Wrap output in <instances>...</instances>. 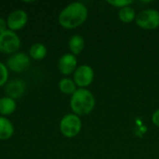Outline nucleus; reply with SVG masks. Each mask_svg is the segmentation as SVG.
<instances>
[{
  "instance_id": "obj_1",
  "label": "nucleus",
  "mask_w": 159,
  "mask_h": 159,
  "mask_svg": "<svg viewBox=\"0 0 159 159\" xmlns=\"http://www.w3.org/2000/svg\"><path fill=\"white\" fill-rule=\"evenodd\" d=\"M88 18V9L80 2L68 5L59 15V23L66 29H74L85 22Z\"/></svg>"
},
{
  "instance_id": "obj_2",
  "label": "nucleus",
  "mask_w": 159,
  "mask_h": 159,
  "mask_svg": "<svg viewBox=\"0 0 159 159\" xmlns=\"http://www.w3.org/2000/svg\"><path fill=\"white\" fill-rule=\"evenodd\" d=\"M70 104L73 112L76 116H86L94 109L95 99L89 90L79 89L72 95Z\"/></svg>"
},
{
  "instance_id": "obj_3",
  "label": "nucleus",
  "mask_w": 159,
  "mask_h": 159,
  "mask_svg": "<svg viewBox=\"0 0 159 159\" xmlns=\"http://www.w3.org/2000/svg\"><path fill=\"white\" fill-rule=\"evenodd\" d=\"M82 123L78 116L75 114H69L62 117L60 123V129L63 136L67 138H74L77 136L81 130Z\"/></svg>"
},
{
  "instance_id": "obj_4",
  "label": "nucleus",
  "mask_w": 159,
  "mask_h": 159,
  "mask_svg": "<svg viewBox=\"0 0 159 159\" xmlns=\"http://www.w3.org/2000/svg\"><path fill=\"white\" fill-rule=\"evenodd\" d=\"M136 24L144 30H155L159 26V12L156 9H145L136 17Z\"/></svg>"
},
{
  "instance_id": "obj_5",
  "label": "nucleus",
  "mask_w": 159,
  "mask_h": 159,
  "mask_svg": "<svg viewBox=\"0 0 159 159\" xmlns=\"http://www.w3.org/2000/svg\"><path fill=\"white\" fill-rule=\"evenodd\" d=\"M20 45L19 36L10 30L0 34V52L4 54H12L16 52Z\"/></svg>"
},
{
  "instance_id": "obj_6",
  "label": "nucleus",
  "mask_w": 159,
  "mask_h": 159,
  "mask_svg": "<svg viewBox=\"0 0 159 159\" xmlns=\"http://www.w3.org/2000/svg\"><path fill=\"white\" fill-rule=\"evenodd\" d=\"M94 78V72L89 65L79 66L74 73V82L76 86L83 89L89 86Z\"/></svg>"
},
{
  "instance_id": "obj_7",
  "label": "nucleus",
  "mask_w": 159,
  "mask_h": 159,
  "mask_svg": "<svg viewBox=\"0 0 159 159\" xmlns=\"http://www.w3.org/2000/svg\"><path fill=\"white\" fill-rule=\"evenodd\" d=\"M30 65L29 57L25 53H15L7 60V66L8 68L16 73L22 72L28 68Z\"/></svg>"
},
{
  "instance_id": "obj_8",
  "label": "nucleus",
  "mask_w": 159,
  "mask_h": 159,
  "mask_svg": "<svg viewBox=\"0 0 159 159\" xmlns=\"http://www.w3.org/2000/svg\"><path fill=\"white\" fill-rule=\"evenodd\" d=\"M28 20V16L27 13L23 10H15L10 13V15L7 18V24L10 31H18L24 27Z\"/></svg>"
},
{
  "instance_id": "obj_9",
  "label": "nucleus",
  "mask_w": 159,
  "mask_h": 159,
  "mask_svg": "<svg viewBox=\"0 0 159 159\" xmlns=\"http://www.w3.org/2000/svg\"><path fill=\"white\" fill-rule=\"evenodd\" d=\"M77 61L74 54H65L60 60L58 63V67L60 72L64 75H68L74 73L76 70Z\"/></svg>"
},
{
  "instance_id": "obj_10",
  "label": "nucleus",
  "mask_w": 159,
  "mask_h": 159,
  "mask_svg": "<svg viewBox=\"0 0 159 159\" xmlns=\"http://www.w3.org/2000/svg\"><path fill=\"white\" fill-rule=\"evenodd\" d=\"M25 90V84L21 80H15L9 82L6 87V93L11 99L20 98Z\"/></svg>"
},
{
  "instance_id": "obj_11",
  "label": "nucleus",
  "mask_w": 159,
  "mask_h": 159,
  "mask_svg": "<svg viewBox=\"0 0 159 159\" xmlns=\"http://www.w3.org/2000/svg\"><path fill=\"white\" fill-rule=\"evenodd\" d=\"M14 132V127L12 123L3 117L0 116V140H7L9 139Z\"/></svg>"
},
{
  "instance_id": "obj_12",
  "label": "nucleus",
  "mask_w": 159,
  "mask_h": 159,
  "mask_svg": "<svg viewBox=\"0 0 159 159\" xmlns=\"http://www.w3.org/2000/svg\"><path fill=\"white\" fill-rule=\"evenodd\" d=\"M85 47V40L79 34H75L69 40V48L74 55H78L81 53Z\"/></svg>"
},
{
  "instance_id": "obj_13",
  "label": "nucleus",
  "mask_w": 159,
  "mask_h": 159,
  "mask_svg": "<svg viewBox=\"0 0 159 159\" xmlns=\"http://www.w3.org/2000/svg\"><path fill=\"white\" fill-rule=\"evenodd\" d=\"M16 109V102L9 97L0 99V114L3 116L11 115Z\"/></svg>"
},
{
  "instance_id": "obj_14",
  "label": "nucleus",
  "mask_w": 159,
  "mask_h": 159,
  "mask_svg": "<svg viewBox=\"0 0 159 159\" xmlns=\"http://www.w3.org/2000/svg\"><path fill=\"white\" fill-rule=\"evenodd\" d=\"M118 17L122 22L129 23L136 18V12L133 7L128 6V7L120 8L118 12Z\"/></svg>"
},
{
  "instance_id": "obj_15",
  "label": "nucleus",
  "mask_w": 159,
  "mask_h": 159,
  "mask_svg": "<svg viewBox=\"0 0 159 159\" xmlns=\"http://www.w3.org/2000/svg\"><path fill=\"white\" fill-rule=\"evenodd\" d=\"M30 56L34 60H42L47 55V48L41 43L34 44L30 48Z\"/></svg>"
},
{
  "instance_id": "obj_16",
  "label": "nucleus",
  "mask_w": 159,
  "mask_h": 159,
  "mask_svg": "<svg viewBox=\"0 0 159 159\" xmlns=\"http://www.w3.org/2000/svg\"><path fill=\"white\" fill-rule=\"evenodd\" d=\"M60 90L64 94H74L76 90V85L75 83L69 78H63L59 83Z\"/></svg>"
},
{
  "instance_id": "obj_17",
  "label": "nucleus",
  "mask_w": 159,
  "mask_h": 159,
  "mask_svg": "<svg viewBox=\"0 0 159 159\" xmlns=\"http://www.w3.org/2000/svg\"><path fill=\"white\" fill-rule=\"evenodd\" d=\"M8 78V71L5 64L0 62V87L5 85Z\"/></svg>"
},
{
  "instance_id": "obj_18",
  "label": "nucleus",
  "mask_w": 159,
  "mask_h": 159,
  "mask_svg": "<svg viewBox=\"0 0 159 159\" xmlns=\"http://www.w3.org/2000/svg\"><path fill=\"white\" fill-rule=\"evenodd\" d=\"M108 3L114 7H128L129 6L132 1H129V0H115V1H112V0H109Z\"/></svg>"
},
{
  "instance_id": "obj_19",
  "label": "nucleus",
  "mask_w": 159,
  "mask_h": 159,
  "mask_svg": "<svg viewBox=\"0 0 159 159\" xmlns=\"http://www.w3.org/2000/svg\"><path fill=\"white\" fill-rule=\"evenodd\" d=\"M152 121L153 123L159 128V109H157L152 116Z\"/></svg>"
},
{
  "instance_id": "obj_20",
  "label": "nucleus",
  "mask_w": 159,
  "mask_h": 159,
  "mask_svg": "<svg viewBox=\"0 0 159 159\" xmlns=\"http://www.w3.org/2000/svg\"><path fill=\"white\" fill-rule=\"evenodd\" d=\"M7 31V22L4 19L0 18V34Z\"/></svg>"
}]
</instances>
